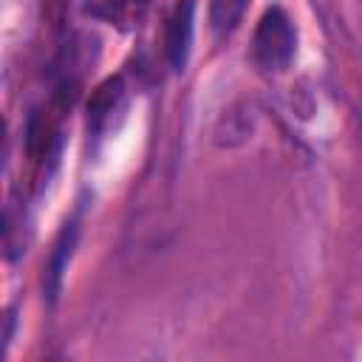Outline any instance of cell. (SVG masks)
<instances>
[{
  "instance_id": "7a4b0ae2",
  "label": "cell",
  "mask_w": 362,
  "mask_h": 362,
  "mask_svg": "<svg viewBox=\"0 0 362 362\" xmlns=\"http://www.w3.org/2000/svg\"><path fill=\"white\" fill-rule=\"evenodd\" d=\"M192 31H195V6H192V0H181L173 8V14L167 20V34H164L167 59L175 74L187 68V59L192 51Z\"/></svg>"
},
{
  "instance_id": "6da1fadb",
  "label": "cell",
  "mask_w": 362,
  "mask_h": 362,
  "mask_svg": "<svg viewBox=\"0 0 362 362\" xmlns=\"http://www.w3.org/2000/svg\"><path fill=\"white\" fill-rule=\"evenodd\" d=\"M297 51V31L291 17L274 6L266 8L257 20L255 37H252V59L263 74H283Z\"/></svg>"
},
{
  "instance_id": "5b68a950",
  "label": "cell",
  "mask_w": 362,
  "mask_h": 362,
  "mask_svg": "<svg viewBox=\"0 0 362 362\" xmlns=\"http://www.w3.org/2000/svg\"><path fill=\"white\" fill-rule=\"evenodd\" d=\"M249 0H209V28L215 37H226L243 20Z\"/></svg>"
},
{
  "instance_id": "277c9868",
  "label": "cell",
  "mask_w": 362,
  "mask_h": 362,
  "mask_svg": "<svg viewBox=\"0 0 362 362\" xmlns=\"http://www.w3.org/2000/svg\"><path fill=\"white\" fill-rule=\"evenodd\" d=\"M74 240H76V229L74 223H65V229L59 232V238L54 240V249L48 255V263H45V277H42V286H45V294L54 300L57 291H59V283H62V272L71 260V252H74Z\"/></svg>"
},
{
  "instance_id": "3957f363",
  "label": "cell",
  "mask_w": 362,
  "mask_h": 362,
  "mask_svg": "<svg viewBox=\"0 0 362 362\" xmlns=\"http://www.w3.org/2000/svg\"><path fill=\"white\" fill-rule=\"evenodd\" d=\"M124 99H127V88H124V79L122 76H110L105 79L93 93H90V102H88V127L90 133H105L113 122V116H119L124 110Z\"/></svg>"
}]
</instances>
